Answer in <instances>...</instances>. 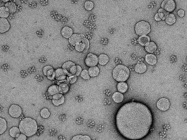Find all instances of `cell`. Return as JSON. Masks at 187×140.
<instances>
[{
    "mask_svg": "<svg viewBox=\"0 0 187 140\" xmlns=\"http://www.w3.org/2000/svg\"><path fill=\"white\" fill-rule=\"evenodd\" d=\"M153 123L151 110L146 105L130 102L123 105L116 114L115 124L120 134L129 140H140L147 136Z\"/></svg>",
    "mask_w": 187,
    "mask_h": 140,
    "instance_id": "6da1fadb",
    "label": "cell"
},
{
    "mask_svg": "<svg viewBox=\"0 0 187 140\" xmlns=\"http://www.w3.org/2000/svg\"><path fill=\"white\" fill-rule=\"evenodd\" d=\"M19 128L22 133L27 137H30L36 134L38 131V124L36 121L30 117H26L20 121Z\"/></svg>",
    "mask_w": 187,
    "mask_h": 140,
    "instance_id": "7a4b0ae2",
    "label": "cell"
},
{
    "mask_svg": "<svg viewBox=\"0 0 187 140\" xmlns=\"http://www.w3.org/2000/svg\"><path fill=\"white\" fill-rule=\"evenodd\" d=\"M130 71L126 66L122 65H117L112 71V76L117 81L125 82L129 78Z\"/></svg>",
    "mask_w": 187,
    "mask_h": 140,
    "instance_id": "3957f363",
    "label": "cell"
},
{
    "mask_svg": "<svg viewBox=\"0 0 187 140\" xmlns=\"http://www.w3.org/2000/svg\"><path fill=\"white\" fill-rule=\"evenodd\" d=\"M151 30V26L149 23L144 21L138 22L135 26L136 33L139 36L148 35Z\"/></svg>",
    "mask_w": 187,
    "mask_h": 140,
    "instance_id": "277c9868",
    "label": "cell"
},
{
    "mask_svg": "<svg viewBox=\"0 0 187 140\" xmlns=\"http://www.w3.org/2000/svg\"><path fill=\"white\" fill-rule=\"evenodd\" d=\"M85 63L86 65L89 67L97 66L98 63V57L95 54L90 53L87 55Z\"/></svg>",
    "mask_w": 187,
    "mask_h": 140,
    "instance_id": "5b68a950",
    "label": "cell"
},
{
    "mask_svg": "<svg viewBox=\"0 0 187 140\" xmlns=\"http://www.w3.org/2000/svg\"><path fill=\"white\" fill-rule=\"evenodd\" d=\"M157 108L162 111H166L169 108L170 103L168 99L166 98H161L157 101Z\"/></svg>",
    "mask_w": 187,
    "mask_h": 140,
    "instance_id": "8992f818",
    "label": "cell"
},
{
    "mask_svg": "<svg viewBox=\"0 0 187 140\" xmlns=\"http://www.w3.org/2000/svg\"><path fill=\"white\" fill-rule=\"evenodd\" d=\"M161 7L168 12H172L176 9V3L173 0H164L161 3Z\"/></svg>",
    "mask_w": 187,
    "mask_h": 140,
    "instance_id": "52a82bcc",
    "label": "cell"
},
{
    "mask_svg": "<svg viewBox=\"0 0 187 140\" xmlns=\"http://www.w3.org/2000/svg\"><path fill=\"white\" fill-rule=\"evenodd\" d=\"M9 114L13 118H18L22 114V109L18 105L13 104L9 109Z\"/></svg>",
    "mask_w": 187,
    "mask_h": 140,
    "instance_id": "ba28073f",
    "label": "cell"
},
{
    "mask_svg": "<svg viewBox=\"0 0 187 140\" xmlns=\"http://www.w3.org/2000/svg\"><path fill=\"white\" fill-rule=\"evenodd\" d=\"M57 85L59 86L60 94H65L68 93L69 89V83L67 79L60 81H57Z\"/></svg>",
    "mask_w": 187,
    "mask_h": 140,
    "instance_id": "9c48e42d",
    "label": "cell"
},
{
    "mask_svg": "<svg viewBox=\"0 0 187 140\" xmlns=\"http://www.w3.org/2000/svg\"><path fill=\"white\" fill-rule=\"evenodd\" d=\"M85 36L83 34H74L68 39V42L69 44L75 46L77 44L82 42Z\"/></svg>",
    "mask_w": 187,
    "mask_h": 140,
    "instance_id": "30bf717a",
    "label": "cell"
},
{
    "mask_svg": "<svg viewBox=\"0 0 187 140\" xmlns=\"http://www.w3.org/2000/svg\"><path fill=\"white\" fill-rule=\"evenodd\" d=\"M65 100V97L63 94H55L53 96L52 103L55 106H59L64 104Z\"/></svg>",
    "mask_w": 187,
    "mask_h": 140,
    "instance_id": "8fae6325",
    "label": "cell"
},
{
    "mask_svg": "<svg viewBox=\"0 0 187 140\" xmlns=\"http://www.w3.org/2000/svg\"><path fill=\"white\" fill-rule=\"evenodd\" d=\"M10 25L7 18H0V33H4L9 31Z\"/></svg>",
    "mask_w": 187,
    "mask_h": 140,
    "instance_id": "7c38bea8",
    "label": "cell"
},
{
    "mask_svg": "<svg viewBox=\"0 0 187 140\" xmlns=\"http://www.w3.org/2000/svg\"><path fill=\"white\" fill-rule=\"evenodd\" d=\"M55 79L57 81H60L67 79L68 74L62 68H59L55 70Z\"/></svg>",
    "mask_w": 187,
    "mask_h": 140,
    "instance_id": "4fadbf2b",
    "label": "cell"
},
{
    "mask_svg": "<svg viewBox=\"0 0 187 140\" xmlns=\"http://www.w3.org/2000/svg\"><path fill=\"white\" fill-rule=\"evenodd\" d=\"M82 67L79 65H75L72 66L69 71L68 76L71 75H75L76 76H79L82 71Z\"/></svg>",
    "mask_w": 187,
    "mask_h": 140,
    "instance_id": "5bb4252c",
    "label": "cell"
},
{
    "mask_svg": "<svg viewBox=\"0 0 187 140\" xmlns=\"http://www.w3.org/2000/svg\"><path fill=\"white\" fill-rule=\"evenodd\" d=\"M61 34L62 36L67 39H69L74 34L72 28L68 26L64 27L62 28L61 31Z\"/></svg>",
    "mask_w": 187,
    "mask_h": 140,
    "instance_id": "9a60e30c",
    "label": "cell"
},
{
    "mask_svg": "<svg viewBox=\"0 0 187 140\" xmlns=\"http://www.w3.org/2000/svg\"><path fill=\"white\" fill-rule=\"evenodd\" d=\"M135 71L139 74L145 73L147 70V66L143 63H139L135 66Z\"/></svg>",
    "mask_w": 187,
    "mask_h": 140,
    "instance_id": "2e32d148",
    "label": "cell"
},
{
    "mask_svg": "<svg viewBox=\"0 0 187 140\" xmlns=\"http://www.w3.org/2000/svg\"><path fill=\"white\" fill-rule=\"evenodd\" d=\"M145 60L147 64L150 65H154L157 62V57L153 54H148L145 57Z\"/></svg>",
    "mask_w": 187,
    "mask_h": 140,
    "instance_id": "e0dca14e",
    "label": "cell"
},
{
    "mask_svg": "<svg viewBox=\"0 0 187 140\" xmlns=\"http://www.w3.org/2000/svg\"><path fill=\"white\" fill-rule=\"evenodd\" d=\"M138 41L140 45L142 46H146L150 42V38L147 35L142 36H139Z\"/></svg>",
    "mask_w": 187,
    "mask_h": 140,
    "instance_id": "ac0fdd59",
    "label": "cell"
},
{
    "mask_svg": "<svg viewBox=\"0 0 187 140\" xmlns=\"http://www.w3.org/2000/svg\"><path fill=\"white\" fill-rule=\"evenodd\" d=\"M144 49L147 52L150 54H152L157 50V46L155 42H150L148 45L145 46Z\"/></svg>",
    "mask_w": 187,
    "mask_h": 140,
    "instance_id": "d6986e66",
    "label": "cell"
},
{
    "mask_svg": "<svg viewBox=\"0 0 187 140\" xmlns=\"http://www.w3.org/2000/svg\"><path fill=\"white\" fill-rule=\"evenodd\" d=\"M128 85L125 82H120L117 85V91L122 94L126 93L128 90Z\"/></svg>",
    "mask_w": 187,
    "mask_h": 140,
    "instance_id": "ffe728a7",
    "label": "cell"
},
{
    "mask_svg": "<svg viewBox=\"0 0 187 140\" xmlns=\"http://www.w3.org/2000/svg\"><path fill=\"white\" fill-rule=\"evenodd\" d=\"M112 98L113 101L117 103L122 102L124 99L123 94L119 92H115L113 94Z\"/></svg>",
    "mask_w": 187,
    "mask_h": 140,
    "instance_id": "44dd1931",
    "label": "cell"
},
{
    "mask_svg": "<svg viewBox=\"0 0 187 140\" xmlns=\"http://www.w3.org/2000/svg\"><path fill=\"white\" fill-rule=\"evenodd\" d=\"M47 92L49 96H53L55 94H60L59 86L57 85H51L48 88Z\"/></svg>",
    "mask_w": 187,
    "mask_h": 140,
    "instance_id": "7402d4cb",
    "label": "cell"
},
{
    "mask_svg": "<svg viewBox=\"0 0 187 140\" xmlns=\"http://www.w3.org/2000/svg\"><path fill=\"white\" fill-rule=\"evenodd\" d=\"M89 76L91 77H97L99 75L100 73V69L97 66H94L89 67L88 70Z\"/></svg>",
    "mask_w": 187,
    "mask_h": 140,
    "instance_id": "603a6c76",
    "label": "cell"
},
{
    "mask_svg": "<svg viewBox=\"0 0 187 140\" xmlns=\"http://www.w3.org/2000/svg\"><path fill=\"white\" fill-rule=\"evenodd\" d=\"M109 58L105 54H100L98 57V63L102 65H105L109 62Z\"/></svg>",
    "mask_w": 187,
    "mask_h": 140,
    "instance_id": "cb8c5ba5",
    "label": "cell"
},
{
    "mask_svg": "<svg viewBox=\"0 0 187 140\" xmlns=\"http://www.w3.org/2000/svg\"><path fill=\"white\" fill-rule=\"evenodd\" d=\"M6 8L8 9L9 12L10 13H15L17 10V6L15 3L9 1L8 3H6L5 5Z\"/></svg>",
    "mask_w": 187,
    "mask_h": 140,
    "instance_id": "d4e9b609",
    "label": "cell"
},
{
    "mask_svg": "<svg viewBox=\"0 0 187 140\" xmlns=\"http://www.w3.org/2000/svg\"><path fill=\"white\" fill-rule=\"evenodd\" d=\"M7 129V123L5 119L0 117V135L3 134Z\"/></svg>",
    "mask_w": 187,
    "mask_h": 140,
    "instance_id": "484cf974",
    "label": "cell"
},
{
    "mask_svg": "<svg viewBox=\"0 0 187 140\" xmlns=\"http://www.w3.org/2000/svg\"><path fill=\"white\" fill-rule=\"evenodd\" d=\"M10 13L7 8L5 6L0 7V18H7L9 15Z\"/></svg>",
    "mask_w": 187,
    "mask_h": 140,
    "instance_id": "4316f807",
    "label": "cell"
},
{
    "mask_svg": "<svg viewBox=\"0 0 187 140\" xmlns=\"http://www.w3.org/2000/svg\"><path fill=\"white\" fill-rule=\"evenodd\" d=\"M166 24L168 25H172L176 23V18L175 15L173 14H169L168 15L167 18L165 19Z\"/></svg>",
    "mask_w": 187,
    "mask_h": 140,
    "instance_id": "83f0119b",
    "label": "cell"
},
{
    "mask_svg": "<svg viewBox=\"0 0 187 140\" xmlns=\"http://www.w3.org/2000/svg\"><path fill=\"white\" fill-rule=\"evenodd\" d=\"M75 65H76V64L74 63L69 61H67L64 63L62 66V68L66 71L68 76L69 74V71H70L71 68L72 67V66Z\"/></svg>",
    "mask_w": 187,
    "mask_h": 140,
    "instance_id": "f1b7e54d",
    "label": "cell"
},
{
    "mask_svg": "<svg viewBox=\"0 0 187 140\" xmlns=\"http://www.w3.org/2000/svg\"><path fill=\"white\" fill-rule=\"evenodd\" d=\"M158 14L159 16L161 18V20H165L166 19V18H167V16L170 13L164 9L161 8L159 9Z\"/></svg>",
    "mask_w": 187,
    "mask_h": 140,
    "instance_id": "f546056e",
    "label": "cell"
},
{
    "mask_svg": "<svg viewBox=\"0 0 187 140\" xmlns=\"http://www.w3.org/2000/svg\"><path fill=\"white\" fill-rule=\"evenodd\" d=\"M21 133V131L19 129V128H18L16 127H12L9 130V135L13 138H16V135L18 133Z\"/></svg>",
    "mask_w": 187,
    "mask_h": 140,
    "instance_id": "4dcf8cb0",
    "label": "cell"
},
{
    "mask_svg": "<svg viewBox=\"0 0 187 140\" xmlns=\"http://www.w3.org/2000/svg\"><path fill=\"white\" fill-rule=\"evenodd\" d=\"M40 115L44 119H47L50 116V112L47 108H44L40 111Z\"/></svg>",
    "mask_w": 187,
    "mask_h": 140,
    "instance_id": "1f68e13d",
    "label": "cell"
},
{
    "mask_svg": "<svg viewBox=\"0 0 187 140\" xmlns=\"http://www.w3.org/2000/svg\"><path fill=\"white\" fill-rule=\"evenodd\" d=\"M74 47H75V49L76 51H78L79 52H83L85 50L86 45L84 43L80 42V43L77 44Z\"/></svg>",
    "mask_w": 187,
    "mask_h": 140,
    "instance_id": "d6a6232c",
    "label": "cell"
},
{
    "mask_svg": "<svg viewBox=\"0 0 187 140\" xmlns=\"http://www.w3.org/2000/svg\"><path fill=\"white\" fill-rule=\"evenodd\" d=\"M91 138L88 135H77L74 136L72 140H91Z\"/></svg>",
    "mask_w": 187,
    "mask_h": 140,
    "instance_id": "836d02e7",
    "label": "cell"
},
{
    "mask_svg": "<svg viewBox=\"0 0 187 140\" xmlns=\"http://www.w3.org/2000/svg\"><path fill=\"white\" fill-rule=\"evenodd\" d=\"M94 4L90 1H87L84 3V8L88 11H90L94 8Z\"/></svg>",
    "mask_w": 187,
    "mask_h": 140,
    "instance_id": "e575fe53",
    "label": "cell"
},
{
    "mask_svg": "<svg viewBox=\"0 0 187 140\" xmlns=\"http://www.w3.org/2000/svg\"><path fill=\"white\" fill-rule=\"evenodd\" d=\"M47 79L50 80H54L55 79V70L53 69H50L47 73Z\"/></svg>",
    "mask_w": 187,
    "mask_h": 140,
    "instance_id": "d590c367",
    "label": "cell"
},
{
    "mask_svg": "<svg viewBox=\"0 0 187 140\" xmlns=\"http://www.w3.org/2000/svg\"><path fill=\"white\" fill-rule=\"evenodd\" d=\"M81 78L84 79L85 80H88L90 79V76H89V73H88V70L85 69L82 71V72L80 73V74Z\"/></svg>",
    "mask_w": 187,
    "mask_h": 140,
    "instance_id": "8d00e7d4",
    "label": "cell"
},
{
    "mask_svg": "<svg viewBox=\"0 0 187 140\" xmlns=\"http://www.w3.org/2000/svg\"><path fill=\"white\" fill-rule=\"evenodd\" d=\"M67 79L69 84H73L76 82L77 80V78L75 75H71L69 76H67Z\"/></svg>",
    "mask_w": 187,
    "mask_h": 140,
    "instance_id": "74e56055",
    "label": "cell"
},
{
    "mask_svg": "<svg viewBox=\"0 0 187 140\" xmlns=\"http://www.w3.org/2000/svg\"><path fill=\"white\" fill-rule=\"evenodd\" d=\"M53 69V66H51V65H47L43 68V72L44 73V75L45 76H47V72L49 71V70L50 69Z\"/></svg>",
    "mask_w": 187,
    "mask_h": 140,
    "instance_id": "f35d334b",
    "label": "cell"
},
{
    "mask_svg": "<svg viewBox=\"0 0 187 140\" xmlns=\"http://www.w3.org/2000/svg\"><path fill=\"white\" fill-rule=\"evenodd\" d=\"M27 138V136L25 134L23 133H20L18 137L15 138L16 140H26Z\"/></svg>",
    "mask_w": 187,
    "mask_h": 140,
    "instance_id": "ab89813d",
    "label": "cell"
},
{
    "mask_svg": "<svg viewBox=\"0 0 187 140\" xmlns=\"http://www.w3.org/2000/svg\"><path fill=\"white\" fill-rule=\"evenodd\" d=\"M177 14L179 16L182 18L185 15V12L183 9H179L177 12Z\"/></svg>",
    "mask_w": 187,
    "mask_h": 140,
    "instance_id": "60d3db41",
    "label": "cell"
},
{
    "mask_svg": "<svg viewBox=\"0 0 187 140\" xmlns=\"http://www.w3.org/2000/svg\"><path fill=\"white\" fill-rule=\"evenodd\" d=\"M155 21L157 22L161 21V18H159V15L158 13H156L155 14Z\"/></svg>",
    "mask_w": 187,
    "mask_h": 140,
    "instance_id": "b9f144b4",
    "label": "cell"
},
{
    "mask_svg": "<svg viewBox=\"0 0 187 140\" xmlns=\"http://www.w3.org/2000/svg\"><path fill=\"white\" fill-rule=\"evenodd\" d=\"M3 1V3H7L9 1H10L9 0H4V1Z\"/></svg>",
    "mask_w": 187,
    "mask_h": 140,
    "instance_id": "7bdbcfd3",
    "label": "cell"
}]
</instances>
